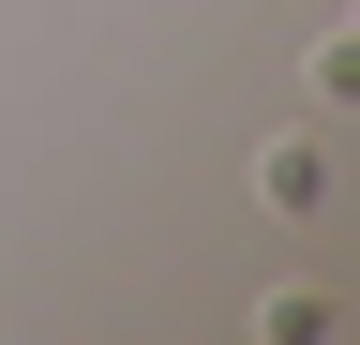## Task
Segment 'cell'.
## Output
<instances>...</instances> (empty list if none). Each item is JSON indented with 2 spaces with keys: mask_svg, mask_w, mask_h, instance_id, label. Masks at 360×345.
<instances>
[{
  "mask_svg": "<svg viewBox=\"0 0 360 345\" xmlns=\"http://www.w3.org/2000/svg\"><path fill=\"white\" fill-rule=\"evenodd\" d=\"M300 91H315V105H345V91H360V46H345V30H315V60H300Z\"/></svg>",
  "mask_w": 360,
  "mask_h": 345,
  "instance_id": "6da1fadb",
  "label": "cell"
},
{
  "mask_svg": "<svg viewBox=\"0 0 360 345\" xmlns=\"http://www.w3.org/2000/svg\"><path fill=\"white\" fill-rule=\"evenodd\" d=\"M255 195H270V210H315V150L285 136V150H270V165H255Z\"/></svg>",
  "mask_w": 360,
  "mask_h": 345,
  "instance_id": "7a4b0ae2",
  "label": "cell"
}]
</instances>
